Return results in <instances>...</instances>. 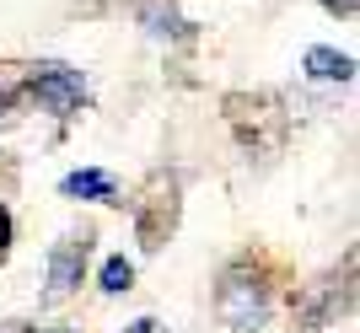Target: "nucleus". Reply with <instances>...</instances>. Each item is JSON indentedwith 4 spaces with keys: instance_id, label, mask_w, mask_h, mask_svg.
<instances>
[{
    "instance_id": "1",
    "label": "nucleus",
    "mask_w": 360,
    "mask_h": 333,
    "mask_svg": "<svg viewBox=\"0 0 360 333\" xmlns=\"http://www.w3.org/2000/svg\"><path fill=\"white\" fill-rule=\"evenodd\" d=\"M215 306H221V318L231 333H258L264 318H269V296H264V280L248 269H231L215 290Z\"/></svg>"
},
{
    "instance_id": "2",
    "label": "nucleus",
    "mask_w": 360,
    "mask_h": 333,
    "mask_svg": "<svg viewBox=\"0 0 360 333\" xmlns=\"http://www.w3.org/2000/svg\"><path fill=\"white\" fill-rule=\"evenodd\" d=\"M32 97H38L49 113L70 119L75 107H81V97H86V81H81V70H70V65H38V70H32Z\"/></svg>"
},
{
    "instance_id": "3",
    "label": "nucleus",
    "mask_w": 360,
    "mask_h": 333,
    "mask_svg": "<svg viewBox=\"0 0 360 333\" xmlns=\"http://www.w3.org/2000/svg\"><path fill=\"white\" fill-rule=\"evenodd\" d=\"M86 253H91V237H86V231H81V237L54 242V253H49V296H54V301H60V296H70V290L81 285Z\"/></svg>"
},
{
    "instance_id": "4",
    "label": "nucleus",
    "mask_w": 360,
    "mask_h": 333,
    "mask_svg": "<svg viewBox=\"0 0 360 333\" xmlns=\"http://www.w3.org/2000/svg\"><path fill=\"white\" fill-rule=\"evenodd\" d=\"M307 76H317V81H349V76H355V60L339 54V48H307Z\"/></svg>"
},
{
    "instance_id": "5",
    "label": "nucleus",
    "mask_w": 360,
    "mask_h": 333,
    "mask_svg": "<svg viewBox=\"0 0 360 333\" xmlns=\"http://www.w3.org/2000/svg\"><path fill=\"white\" fill-rule=\"evenodd\" d=\"M60 188H65L70 199H113V194H119L108 172H70V178H65Z\"/></svg>"
},
{
    "instance_id": "6",
    "label": "nucleus",
    "mask_w": 360,
    "mask_h": 333,
    "mask_svg": "<svg viewBox=\"0 0 360 333\" xmlns=\"http://www.w3.org/2000/svg\"><path fill=\"white\" fill-rule=\"evenodd\" d=\"M129 285H135V263H129V258H108L103 263V290L108 296H124Z\"/></svg>"
},
{
    "instance_id": "7",
    "label": "nucleus",
    "mask_w": 360,
    "mask_h": 333,
    "mask_svg": "<svg viewBox=\"0 0 360 333\" xmlns=\"http://www.w3.org/2000/svg\"><path fill=\"white\" fill-rule=\"evenodd\" d=\"M146 22H150V32H156V38H183V32H188L172 11H146Z\"/></svg>"
},
{
    "instance_id": "8",
    "label": "nucleus",
    "mask_w": 360,
    "mask_h": 333,
    "mask_svg": "<svg viewBox=\"0 0 360 333\" xmlns=\"http://www.w3.org/2000/svg\"><path fill=\"white\" fill-rule=\"evenodd\" d=\"M328 11H339V16H355V0H323Z\"/></svg>"
},
{
    "instance_id": "9",
    "label": "nucleus",
    "mask_w": 360,
    "mask_h": 333,
    "mask_svg": "<svg viewBox=\"0 0 360 333\" xmlns=\"http://www.w3.org/2000/svg\"><path fill=\"white\" fill-rule=\"evenodd\" d=\"M6 242H11V215L0 210V253H6Z\"/></svg>"
},
{
    "instance_id": "10",
    "label": "nucleus",
    "mask_w": 360,
    "mask_h": 333,
    "mask_svg": "<svg viewBox=\"0 0 360 333\" xmlns=\"http://www.w3.org/2000/svg\"><path fill=\"white\" fill-rule=\"evenodd\" d=\"M124 333H156V322H150V318H140V322H129Z\"/></svg>"
}]
</instances>
